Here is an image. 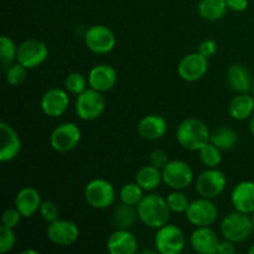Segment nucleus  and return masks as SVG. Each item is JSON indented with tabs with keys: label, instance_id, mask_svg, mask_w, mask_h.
<instances>
[{
	"label": "nucleus",
	"instance_id": "nucleus-1",
	"mask_svg": "<svg viewBox=\"0 0 254 254\" xmlns=\"http://www.w3.org/2000/svg\"><path fill=\"white\" fill-rule=\"evenodd\" d=\"M139 221L146 227L158 228L169 223L171 216V210L169 208L166 198L158 193H149L143 197V200L136 206Z\"/></svg>",
	"mask_w": 254,
	"mask_h": 254
},
{
	"label": "nucleus",
	"instance_id": "nucleus-2",
	"mask_svg": "<svg viewBox=\"0 0 254 254\" xmlns=\"http://www.w3.org/2000/svg\"><path fill=\"white\" fill-rule=\"evenodd\" d=\"M176 139L186 150L198 151L210 143L211 133L201 119L188 118L184 119L176 128Z\"/></svg>",
	"mask_w": 254,
	"mask_h": 254
},
{
	"label": "nucleus",
	"instance_id": "nucleus-3",
	"mask_svg": "<svg viewBox=\"0 0 254 254\" xmlns=\"http://www.w3.org/2000/svg\"><path fill=\"white\" fill-rule=\"evenodd\" d=\"M254 230V225L251 215L233 211L222 218L220 225L221 235L223 238L235 243H241L251 237Z\"/></svg>",
	"mask_w": 254,
	"mask_h": 254
},
{
	"label": "nucleus",
	"instance_id": "nucleus-4",
	"mask_svg": "<svg viewBox=\"0 0 254 254\" xmlns=\"http://www.w3.org/2000/svg\"><path fill=\"white\" fill-rule=\"evenodd\" d=\"M83 196L92 208L106 210L116 201V189L106 179H93L84 188Z\"/></svg>",
	"mask_w": 254,
	"mask_h": 254
},
{
	"label": "nucleus",
	"instance_id": "nucleus-5",
	"mask_svg": "<svg viewBox=\"0 0 254 254\" xmlns=\"http://www.w3.org/2000/svg\"><path fill=\"white\" fill-rule=\"evenodd\" d=\"M104 109H106V99L102 92L89 87L77 96L74 111H76L77 117L82 121H96L103 114Z\"/></svg>",
	"mask_w": 254,
	"mask_h": 254
},
{
	"label": "nucleus",
	"instance_id": "nucleus-6",
	"mask_svg": "<svg viewBox=\"0 0 254 254\" xmlns=\"http://www.w3.org/2000/svg\"><path fill=\"white\" fill-rule=\"evenodd\" d=\"M186 245L183 230L176 225L166 223L158 228L154 237V246L160 254H180Z\"/></svg>",
	"mask_w": 254,
	"mask_h": 254
},
{
	"label": "nucleus",
	"instance_id": "nucleus-7",
	"mask_svg": "<svg viewBox=\"0 0 254 254\" xmlns=\"http://www.w3.org/2000/svg\"><path fill=\"white\" fill-rule=\"evenodd\" d=\"M161 174L163 183L171 190H185L193 181L192 168L184 160H169Z\"/></svg>",
	"mask_w": 254,
	"mask_h": 254
},
{
	"label": "nucleus",
	"instance_id": "nucleus-8",
	"mask_svg": "<svg viewBox=\"0 0 254 254\" xmlns=\"http://www.w3.org/2000/svg\"><path fill=\"white\" fill-rule=\"evenodd\" d=\"M185 216L186 220L195 227H208L217 221L218 207L211 198L200 197L191 201Z\"/></svg>",
	"mask_w": 254,
	"mask_h": 254
},
{
	"label": "nucleus",
	"instance_id": "nucleus-9",
	"mask_svg": "<svg viewBox=\"0 0 254 254\" xmlns=\"http://www.w3.org/2000/svg\"><path fill=\"white\" fill-rule=\"evenodd\" d=\"M82 138L81 129L77 124L66 122L57 126L50 135V145L57 153H69L79 144Z\"/></svg>",
	"mask_w": 254,
	"mask_h": 254
},
{
	"label": "nucleus",
	"instance_id": "nucleus-10",
	"mask_svg": "<svg viewBox=\"0 0 254 254\" xmlns=\"http://www.w3.org/2000/svg\"><path fill=\"white\" fill-rule=\"evenodd\" d=\"M227 186L226 175L217 168H207L198 175L195 183L196 191L201 197L213 198L222 195Z\"/></svg>",
	"mask_w": 254,
	"mask_h": 254
},
{
	"label": "nucleus",
	"instance_id": "nucleus-11",
	"mask_svg": "<svg viewBox=\"0 0 254 254\" xmlns=\"http://www.w3.org/2000/svg\"><path fill=\"white\" fill-rule=\"evenodd\" d=\"M87 49L97 55H106L113 51L117 39L114 32L106 25H93L84 34Z\"/></svg>",
	"mask_w": 254,
	"mask_h": 254
},
{
	"label": "nucleus",
	"instance_id": "nucleus-12",
	"mask_svg": "<svg viewBox=\"0 0 254 254\" xmlns=\"http://www.w3.org/2000/svg\"><path fill=\"white\" fill-rule=\"evenodd\" d=\"M49 57V47L37 39L25 40L17 47L16 62L21 64L27 69H34L41 66Z\"/></svg>",
	"mask_w": 254,
	"mask_h": 254
},
{
	"label": "nucleus",
	"instance_id": "nucleus-13",
	"mask_svg": "<svg viewBox=\"0 0 254 254\" xmlns=\"http://www.w3.org/2000/svg\"><path fill=\"white\" fill-rule=\"evenodd\" d=\"M46 236L54 245L59 247H68L76 243L79 238V228L72 221L59 218L55 222L49 223Z\"/></svg>",
	"mask_w": 254,
	"mask_h": 254
},
{
	"label": "nucleus",
	"instance_id": "nucleus-14",
	"mask_svg": "<svg viewBox=\"0 0 254 254\" xmlns=\"http://www.w3.org/2000/svg\"><path fill=\"white\" fill-rule=\"evenodd\" d=\"M208 71V59L200 54L192 52L184 57L178 66V73L185 82H197L205 77Z\"/></svg>",
	"mask_w": 254,
	"mask_h": 254
},
{
	"label": "nucleus",
	"instance_id": "nucleus-15",
	"mask_svg": "<svg viewBox=\"0 0 254 254\" xmlns=\"http://www.w3.org/2000/svg\"><path fill=\"white\" fill-rule=\"evenodd\" d=\"M66 89L50 88L44 93L40 101V108L45 116L59 118L64 116L69 107V96Z\"/></svg>",
	"mask_w": 254,
	"mask_h": 254
},
{
	"label": "nucleus",
	"instance_id": "nucleus-16",
	"mask_svg": "<svg viewBox=\"0 0 254 254\" xmlns=\"http://www.w3.org/2000/svg\"><path fill=\"white\" fill-rule=\"evenodd\" d=\"M220 242V237L211 226L196 227L190 237L191 247L198 254H217Z\"/></svg>",
	"mask_w": 254,
	"mask_h": 254
},
{
	"label": "nucleus",
	"instance_id": "nucleus-17",
	"mask_svg": "<svg viewBox=\"0 0 254 254\" xmlns=\"http://www.w3.org/2000/svg\"><path fill=\"white\" fill-rule=\"evenodd\" d=\"M0 160L2 163L12 161L21 151V139L17 131L10 124L1 122L0 123Z\"/></svg>",
	"mask_w": 254,
	"mask_h": 254
},
{
	"label": "nucleus",
	"instance_id": "nucleus-18",
	"mask_svg": "<svg viewBox=\"0 0 254 254\" xmlns=\"http://www.w3.org/2000/svg\"><path fill=\"white\" fill-rule=\"evenodd\" d=\"M87 78H88V86L91 88L104 93V92L111 91L116 86L118 76L114 67H112L111 64H96L89 69Z\"/></svg>",
	"mask_w": 254,
	"mask_h": 254
},
{
	"label": "nucleus",
	"instance_id": "nucleus-19",
	"mask_svg": "<svg viewBox=\"0 0 254 254\" xmlns=\"http://www.w3.org/2000/svg\"><path fill=\"white\" fill-rule=\"evenodd\" d=\"M138 238L129 230H116L107 240V251L111 254H135Z\"/></svg>",
	"mask_w": 254,
	"mask_h": 254
},
{
	"label": "nucleus",
	"instance_id": "nucleus-20",
	"mask_svg": "<svg viewBox=\"0 0 254 254\" xmlns=\"http://www.w3.org/2000/svg\"><path fill=\"white\" fill-rule=\"evenodd\" d=\"M231 203L240 212L252 215L254 212V181H241L231 192Z\"/></svg>",
	"mask_w": 254,
	"mask_h": 254
},
{
	"label": "nucleus",
	"instance_id": "nucleus-21",
	"mask_svg": "<svg viewBox=\"0 0 254 254\" xmlns=\"http://www.w3.org/2000/svg\"><path fill=\"white\" fill-rule=\"evenodd\" d=\"M14 203L22 217L29 218L32 217L36 212H39L42 198L36 189L22 188L21 190L17 191Z\"/></svg>",
	"mask_w": 254,
	"mask_h": 254
},
{
	"label": "nucleus",
	"instance_id": "nucleus-22",
	"mask_svg": "<svg viewBox=\"0 0 254 254\" xmlns=\"http://www.w3.org/2000/svg\"><path fill=\"white\" fill-rule=\"evenodd\" d=\"M168 131V122L159 114H149L140 119L138 124V133L145 140H158Z\"/></svg>",
	"mask_w": 254,
	"mask_h": 254
},
{
	"label": "nucleus",
	"instance_id": "nucleus-23",
	"mask_svg": "<svg viewBox=\"0 0 254 254\" xmlns=\"http://www.w3.org/2000/svg\"><path fill=\"white\" fill-rule=\"evenodd\" d=\"M227 82L235 93H248L253 88L251 72L243 64H233L227 69Z\"/></svg>",
	"mask_w": 254,
	"mask_h": 254
},
{
	"label": "nucleus",
	"instance_id": "nucleus-24",
	"mask_svg": "<svg viewBox=\"0 0 254 254\" xmlns=\"http://www.w3.org/2000/svg\"><path fill=\"white\" fill-rule=\"evenodd\" d=\"M254 113V97L250 93L237 94L228 106V114L235 121L250 119Z\"/></svg>",
	"mask_w": 254,
	"mask_h": 254
},
{
	"label": "nucleus",
	"instance_id": "nucleus-25",
	"mask_svg": "<svg viewBox=\"0 0 254 254\" xmlns=\"http://www.w3.org/2000/svg\"><path fill=\"white\" fill-rule=\"evenodd\" d=\"M135 183L143 189L144 191L156 190L163 183V174L160 169L155 168L153 165H145L139 169L135 174Z\"/></svg>",
	"mask_w": 254,
	"mask_h": 254
},
{
	"label": "nucleus",
	"instance_id": "nucleus-26",
	"mask_svg": "<svg viewBox=\"0 0 254 254\" xmlns=\"http://www.w3.org/2000/svg\"><path fill=\"white\" fill-rule=\"evenodd\" d=\"M138 218V210L135 206L121 202V205H117L113 211V223L116 230H129Z\"/></svg>",
	"mask_w": 254,
	"mask_h": 254
},
{
	"label": "nucleus",
	"instance_id": "nucleus-27",
	"mask_svg": "<svg viewBox=\"0 0 254 254\" xmlns=\"http://www.w3.org/2000/svg\"><path fill=\"white\" fill-rule=\"evenodd\" d=\"M228 7L226 0H201L198 2V15L206 21H217L227 12Z\"/></svg>",
	"mask_w": 254,
	"mask_h": 254
},
{
	"label": "nucleus",
	"instance_id": "nucleus-28",
	"mask_svg": "<svg viewBox=\"0 0 254 254\" xmlns=\"http://www.w3.org/2000/svg\"><path fill=\"white\" fill-rule=\"evenodd\" d=\"M210 141L222 151L230 150L237 144L238 135L232 128L221 127V128L216 129L213 133H211Z\"/></svg>",
	"mask_w": 254,
	"mask_h": 254
},
{
	"label": "nucleus",
	"instance_id": "nucleus-29",
	"mask_svg": "<svg viewBox=\"0 0 254 254\" xmlns=\"http://www.w3.org/2000/svg\"><path fill=\"white\" fill-rule=\"evenodd\" d=\"M144 190L136 183H128L122 186L119 191V198L121 202L127 203L130 206H138L139 202L144 197Z\"/></svg>",
	"mask_w": 254,
	"mask_h": 254
},
{
	"label": "nucleus",
	"instance_id": "nucleus-30",
	"mask_svg": "<svg viewBox=\"0 0 254 254\" xmlns=\"http://www.w3.org/2000/svg\"><path fill=\"white\" fill-rule=\"evenodd\" d=\"M198 158L206 168H217L222 161V150L210 141L198 150Z\"/></svg>",
	"mask_w": 254,
	"mask_h": 254
},
{
	"label": "nucleus",
	"instance_id": "nucleus-31",
	"mask_svg": "<svg viewBox=\"0 0 254 254\" xmlns=\"http://www.w3.org/2000/svg\"><path fill=\"white\" fill-rule=\"evenodd\" d=\"M17 47L19 46L15 45L12 39H10L6 35H2L0 37V59H1L4 69L14 64V61H16Z\"/></svg>",
	"mask_w": 254,
	"mask_h": 254
},
{
	"label": "nucleus",
	"instance_id": "nucleus-32",
	"mask_svg": "<svg viewBox=\"0 0 254 254\" xmlns=\"http://www.w3.org/2000/svg\"><path fill=\"white\" fill-rule=\"evenodd\" d=\"M88 86V78L83 76L79 72H72L64 79V89L69 94L78 96L82 92H84Z\"/></svg>",
	"mask_w": 254,
	"mask_h": 254
},
{
	"label": "nucleus",
	"instance_id": "nucleus-33",
	"mask_svg": "<svg viewBox=\"0 0 254 254\" xmlns=\"http://www.w3.org/2000/svg\"><path fill=\"white\" fill-rule=\"evenodd\" d=\"M165 198L169 208L174 213H185L191 202L188 195L183 192V190H173V192L169 193Z\"/></svg>",
	"mask_w": 254,
	"mask_h": 254
},
{
	"label": "nucleus",
	"instance_id": "nucleus-34",
	"mask_svg": "<svg viewBox=\"0 0 254 254\" xmlns=\"http://www.w3.org/2000/svg\"><path fill=\"white\" fill-rule=\"evenodd\" d=\"M26 76L27 68L19 62L10 64L5 68V79H6V83L11 87L20 86L26 79Z\"/></svg>",
	"mask_w": 254,
	"mask_h": 254
},
{
	"label": "nucleus",
	"instance_id": "nucleus-35",
	"mask_svg": "<svg viewBox=\"0 0 254 254\" xmlns=\"http://www.w3.org/2000/svg\"><path fill=\"white\" fill-rule=\"evenodd\" d=\"M16 243V236H15L14 228L0 227V253H7L15 247Z\"/></svg>",
	"mask_w": 254,
	"mask_h": 254
},
{
	"label": "nucleus",
	"instance_id": "nucleus-36",
	"mask_svg": "<svg viewBox=\"0 0 254 254\" xmlns=\"http://www.w3.org/2000/svg\"><path fill=\"white\" fill-rule=\"evenodd\" d=\"M40 216L42 217V220L49 225V223L55 222L60 218V208L57 207V205L52 201H42L41 206H40Z\"/></svg>",
	"mask_w": 254,
	"mask_h": 254
},
{
	"label": "nucleus",
	"instance_id": "nucleus-37",
	"mask_svg": "<svg viewBox=\"0 0 254 254\" xmlns=\"http://www.w3.org/2000/svg\"><path fill=\"white\" fill-rule=\"evenodd\" d=\"M21 218H22L21 213L17 211L16 207L6 208V210L2 212L1 226H5V227H9V228H15L20 223Z\"/></svg>",
	"mask_w": 254,
	"mask_h": 254
},
{
	"label": "nucleus",
	"instance_id": "nucleus-38",
	"mask_svg": "<svg viewBox=\"0 0 254 254\" xmlns=\"http://www.w3.org/2000/svg\"><path fill=\"white\" fill-rule=\"evenodd\" d=\"M148 160L150 165L155 166V168L160 169V170L169 163L168 154L164 150H161V149H155V150L151 151V153L149 154Z\"/></svg>",
	"mask_w": 254,
	"mask_h": 254
},
{
	"label": "nucleus",
	"instance_id": "nucleus-39",
	"mask_svg": "<svg viewBox=\"0 0 254 254\" xmlns=\"http://www.w3.org/2000/svg\"><path fill=\"white\" fill-rule=\"evenodd\" d=\"M197 51L202 56H205L206 59H211L216 54V51H217V45H216V42L213 40H205V41H202L200 44Z\"/></svg>",
	"mask_w": 254,
	"mask_h": 254
},
{
	"label": "nucleus",
	"instance_id": "nucleus-40",
	"mask_svg": "<svg viewBox=\"0 0 254 254\" xmlns=\"http://www.w3.org/2000/svg\"><path fill=\"white\" fill-rule=\"evenodd\" d=\"M227 7L232 11L242 12L247 10L248 7V0H226Z\"/></svg>",
	"mask_w": 254,
	"mask_h": 254
},
{
	"label": "nucleus",
	"instance_id": "nucleus-41",
	"mask_svg": "<svg viewBox=\"0 0 254 254\" xmlns=\"http://www.w3.org/2000/svg\"><path fill=\"white\" fill-rule=\"evenodd\" d=\"M236 245L237 243L223 238V241H221L218 246V254H233L236 252Z\"/></svg>",
	"mask_w": 254,
	"mask_h": 254
},
{
	"label": "nucleus",
	"instance_id": "nucleus-42",
	"mask_svg": "<svg viewBox=\"0 0 254 254\" xmlns=\"http://www.w3.org/2000/svg\"><path fill=\"white\" fill-rule=\"evenodd\" d=\"M250 131H251V134H252L253 138H254V113L252 114V117L250 118Z\"/></svg>",
	"mask_w": 254,
	"mask_h": 254
},
{
	"label": "nucleus",
	"instance_id": "nucleus-43",
	"mask_svg": "<svg viewBox=\"0 0 254 254\" xmlns=\"http://www.w3.org/2000/svg\"><path fill=\"white\" fill-rule=\"evenodd\" d=\"M22 254H39V252L35 250H25L22 251Z\"/></svg>",
	"mask_w": 254,
	"mask_h": 254
},
{
	"label": "nucleus",
	"instance_id": "nucleus-44",
	"mask_svg": "<svg viewBox=\"0 0 254 254\" xmlns=\"http://www.w3.org/2000/svg\"><path fill=\"white\" fill-rule=\"evenodd\" d=\"M248 253H250V254H254V243L250 247V250H248Z\"/></svg>",
	"mask_w": 254,
	"mask_h": 254
},
{
	"label": "nucleus",
	"instance_id": "nucleus-45",
	"mask_svg": "<svg viewBox=\"0 0 254 254\" xmlns=\"http://www.w3.org/2000/svg\"><path fill=\"white\" fill-rule=\"evenodd\" d=\"M251 217H252V221H253V225H254V212L251 215Z\"/></svg>",
	"mask_w": 254,
	"mask_h": 254
},
{
	"label": "nucleus",
	"instance_id": "nucleus-46",
	"mask_svg": "<svg viewBox=\"0 0 254 254\" xmlns=\"http://www.w3.org/2000/svg\"><path fill=\"white\" fill-rule=\"evenodd\" d=\"M252 94H253V97H254V84H253V88H252Z\"/></svg>",
	"mask_w": 254,
	"mask_h": 254
}]
</instances>
